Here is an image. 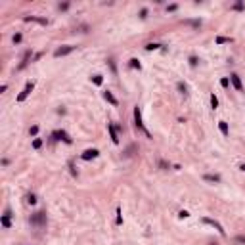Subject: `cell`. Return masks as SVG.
Wrapping results in <instances>:
<instances>
[{
	"mask_svg": "<svg viewBox=\"0 0 245 245\" xmlns=\"http://www.w3.org/2000/svg\"><path fill=\"white\" fill-rule=\"evenodd\" d=\"M31 226H37V228H42L46 226V213L44 211H38L31 217Z\"/></svg>",
	"mask_w": 245,
	"mask_h": 245,
	"instance_id": "cell-1",
	"label": "cell"
},
{
	"mask_svg": "<svg viewBox=\"0 0 245 245\" xmlns=\"http://www.w3.org/2000/svg\"><path fill=\"white\" fill-rule=\"evenodd\" d=\"M134 125L138 126L140 130H144V134L148 136V138H151V134H149L148 130H146V126H144V123H142V113H140V107H138V105L134 107Z\"/></svg>",
	"mask_w": 245,
	"mask_h": 245,
	"instance_id": "cell-2",
	"label": "cell"
},
{
	"mask_svg": "<svg viewBox=\"0 0 245 245\" xmlns=\"http://www.w3.org/2000/svg\"><path fill=\"white\" fill-rule=\"evenodd\" d=\"M52 140H63L65 144H71V142H73L65 130H56V132H52Z\"/></svg>",
	"mask_w": 245,
	"mask_h": 245,
	"instance_id": "cell-3",
	"label": "cell"
},
{
	"mask_svg": "<svg viewBox=\"0 0 245 245\" xmlns=\"http://www.w3.org/2000/svg\"><path fill=\"white\" fill-rule=\"evenodd\" d=\"M33 88H35V83H27V84H25V88L21 90V94L17 96V102H25V98L33 92Z\"/></svg>",
	"mask_w": 245,
	"mask_h": 245,
	"instance_id": "cell-4",
	"label": "cell"
},
{
	"mask_svg": "<svg viewBox=\"0 0 245 245\" xmlns=\"http://www.w3.org/2000/svg\"><path fill=\"white\" fill-rule=\"evenodd\" d=\"M73 50H75V46H71V44H67V46H60L58 50L54 52V58H61V56H67V54H71Z\"/></svg>",
	"mask_w": 245,
	"mask_h": 245,
	"instance_id": "cell-5",
	"label": "cell"
},
{
	"mask_svg": "<svg viewBox=\"0 0 245 245\" xmlns=\"http://www.w3.org/2000/svg\"><path fill=\"white\" fill-rule=\"evenodd\" d=\"M230 83L234 84V88H236L237 92H243V83H241V79H239V75H236V73H232L230 75Z\"/></svg>",
	"mask_w": 245,
	"mask_h": 245,
	"instance_id": "cell-6",
	"label": "cell"
},
{
	"mask_svg": "<svg viewBox=\"0 0 245 245\" xmlns=\"http://www.w3.org/2000/svg\"><path fill=\"white\" fill-rule=\"evenodd\" d=\"M98 155H100V151H98V149H84L81 157H83L84 161H90V159H96Z\"/></svg>",
	"mask_w": 245,
	"mask_h": 245,
	"instance_id": "cell-7",
	"label": "cell"
},
{
	"mask_svg": "<svg viewBox=\"0 0 245 245\" xmlns=\"http://www.w3.org/2000/svg\"><path fill=\"white\" fill-rule=\"evenodd\" d=\"M107 130H109V136H111V142L113 144H119V134H117V128L113 123H107Z\"/></svg>",
	"mask_w": 245,
	"mask_h": 245,
	"instance_id": "cell-8",
	"label": "cell"
},
{
	"mask_svg": "<svg viewBox=\"0 0 245 245\" xmlns=\"http://www.w3.org/2000/svg\"><path fill=\"white\" fill-rule=\"evenodd\" d=\"M203 222H205V224H211V226H213V228H217V230L220 232L222 236L226 234V232H224V228H222V226H220V224H218L217 220H213V218H207V217H205V218H203Z\"/></svg>",
	"mask_w": 245,
	"mask_h": 245,
	"instance_id": "cell-9",
	"label": "cell"
},
{
	"mask_svg": "<svg viewBox=\"0 0 245 245\" xmlns=\"http://www.w3.org/2000/svg\"><path fill=\"white\" fill-rule=\"evenodd\" d=\"M10 218H12V213H10V211H6L4 217L0 218V222H2V226H4L6 230H8V228H12V220H10Z\"/></svg>",
	"mask_w": 245,
	"mask_h": 245,
	"instance_id": "cell-10",
	"label": "cell"
},
{
	"mask_svg": "<svg viewBox=\"0 0 245 245\" xmlns=\"http://www.w3.org/2000/svg\"><path fill=\"white\" fill-rule=\"evenodd\" d=\"M103 98H105V102H109L113 107H117V105H119V102H117V98L113 96V94H111L109 90H105V92H103Z\"/></svg>",
	"mask_w": 245,
	"mask_h": 245,
	"instance_id": "cell-11",
	"label": "cell"
},
{
	"mask_svg": "<svg viewBox=\"0 0 245 245\" xmlns=\"http://www.w3.org/2000/svg\"><path fill=\"white\" fill-rule=\"evenodd\" d=\"M31 58H33V52L27 50V52L23 54V60H21V63H19V69H25V67L29 65V60H31Z\"/></svg>",
	"mask_w": 245,
	"mask_h": 245,
	"instance_id": "cell-12",
	"label": "cell"
},
{
	"mask_svg": "<svg viewBox=\"0 0 245 245\" xmlns=\"http://www.w3.org/2000/svg\"><path fill=\"white\" fill-rule=\"evenodd\" d=\"M25 21H37V23H40V25H48V19H44V17H35V15H27V17H25Z\"/></svg>",
	"mask_w": 245,
	"mask_h": 245,
	"instance_id": "cell-13",
	"label": "cell"
},
{
	"mask_svg": "<svg viewBox=\"0 0 245 245\" xmlns=\"http://www.w3.org/2000/svg\"><path fill=\"white\" fill-rule=\"evenodd\" d=\"M218 128H220L222 136H230V130H228V123H226V121H220V123H218Z\"/></svg>",
	"mask_w": 245,
	"mask_h": 245,
	"instance_id": "cell-14",
	"label": "cell"
},
{
	"mask_svg": "<svg viewBox=\"0 0 245 245\" xmlns=\"http://www.w3.org/2000/svg\"><path fill=\"white\" fill-rule=\"evenodd\" d=\"M203 180L205 182H214V184H217V182H220V176H218V174H205Z\"/></svg>",
	"mask_w": 245,
	"mask_h": 245,
	"instance_id": "cell-15",
	"label": "cell"
},
{
	"mask_svg": "<svg viewBox=\"0 0 245 245\" xmlns=\"http://www.w3.org/2000/svg\"><path fill=\"white\" fill-rule=\"evenodd\" d=\"M128 65H130V67H132V69H138V71L142 69V65H140V61L136 60V58H132V60H130V63H128Z\"/></svg>",
	"mask_w": 245,
	"mask_h": 245,
	"instance_id": "cell-16",
	"label": "cell"
},
{
	"mask_svg": "<svg viewBox=\"0 0 245 245\" xmlns=\"http://www.w3.org/2000/svg\"><path fill=\"white\" fill-rule=\"evenodd\" d=\"M161 48V44H157V42H149V44H146V50H159Z\"/></svg>",
	"mask_w": 245,
	"mask_h": 245,
	"instance_id": "cell-17",
	"label": "cell"
},
{
	"mask_svg": "<svg viewBox=\"0 0 245 245\" xmlns=\"http://www.w3.org/2000/svg\"><path fill=\"white\" fill-rule=\"evenodd\" d=\"M232 10H236V12H243V10H245V4H243V2H236V4L232 6Z\"/></svg>",
	"mask_w": 245,
	"mask_h": 245,
	"instance_id": "cell-18",
	"label": "cell"
},
{
	"mask_svg": "<svg viewBox=\"0 0 245 245\" xmlns=\"http://www.w3.org/2000/svg\"><path fill=\"white\" fill-rule=\"evenodd\" d=\"M217 44H226V42H232V38H228V37H217Z\"/></svg>",
	"mask_w": 245,
	"mask_h": 245,
	"instance_id": "cell-19",
	"label": "cell"
},
{
	"mask_svg": "<svg viewBox=\"0 0 245 245\" xmlns=\"http://www.w3.org/2000/svg\"><path fill=\"white\" fill-rule=\"evenodd\" d=\"M92 81H94V84H98V86H100V84L103 83V77H102V75H94Z\"/></svg>",
	"mask_w": 245,
	"mask_h": 245,
	"instance_id": "cell-20",
	"label": "cell"
},
{
	"mask_svg": "<svg viewBox=\"0 0 245 245\" xmlns=\"http://www.w3.org/2000/svg\"><path fill=\"white\" fill-rule=\"evenodd\" d=\"M107 63H109V67H111V73H113V75H117V65H115V60H107Z\"/></svg>",
	"mask_w": 245,
	"mask_h": 245,
	"instance_id": "cell-21",
	"label": "cell"
},
{
	"mask_svg": "<svg viewBox=\"0 0 245 245\" xmlns=\"http://www.w3.org/2000/svg\"><path fill=\"white\" fill-rule=\"evenodd\" d=\"M40 146H42V140L40 138H35V140H33V149H38Z\"/></svg>",
	"mask_w": 245,
	"mask_h": 245,
	"instance_id": "cell-22",
	"label": "cell"
},
{
	"mask_svg": "<svg viewBox=\"0 0 245 245\" xmlns=\"http://www.w3.org/2000/svg\"><path fill=\"white\" fill-rule=\"evenodd\" d=\"M25 199H27V203H29V205H35V203H37V197H35V195H33V194H29V195H27V197H25Z\"/></svg>",
	"mask_w": 245,
	"mask_h": 245,
	"instance_id": "cell-23",
	"label": "cell"
},
{
	"mask_svg": "<svg viewBox=\"0 0 245 245\" xmlns=\"http://www.w3.org/2000/svg\"><path fill=\"white\" fill-rule=\"evenodd\" d=\"M211 105H213V109H217V107H218V100H217L214 94H211Z\"/></svg>",
	"mask_w": 245,
	"mask_h": 245,
	"instance_id": "cell-24",
	"label": "cell"
},
{
	"mask_svg": "<svg viewBox=\"0 0 245 245\" xmlns=\"http://www.w3.org/2000/svg\"><path fill=\"white\" fill-rule=\"evenodd\" d=\"M176 88L180 90V94H186V90H188V86H186L184 83H178V84H176Z\"/></svg>",
	"mask_w": 245,
	"mask_h": 245,
	"instance_id": "cell-25",
	"label": "cell"
},
{
	"mask_svg": "<svg viewBox=\"0 0 245 245\" xmlns=\"http://www.w3.org/2000/svg\"><path fill=\"white\" fill-rule=\"evenodd\" d=\"M117 226H121V224H123V214H121V209H117Z\"/></svg>",
	"mask_w": 245,
	"mask_h": 245,
	"instance_id": "cell-26",
	"label": "cell"
},
{
	"mask_svg": "<svg viewBox=\"0 0 245 245\" xmlns=\"http://www.w3.org/2000/svg\"><path fill=\"white\" fill-rule=\"evenodd\" d=\"M21 38H23V37H21V33H15L12 40H14V44H19V42H21Z\"/></svg>",
	"mask_w": 245,
	"mask_h": 245,
	"instance_id": "cell-27",
	"label": "cell"
},
{
	"mask_svg": "<svg viewBox=\"0 0 245 245\" xmlns=\"http://www.w3.org/2000/svg\"><path fill=\"white\" fill-rule=\"evenodd\" d=\"M37 132H38V125H33L31 128H29V134L31 136H37Z\"/></svg>",
	"mask_w": 245,
	"mask_h": 245,
	"instance_id": "cell-28",
	"label": "cell"
},
{
	"mask_svg": "<svg viewBox=\"0 0 245 245\" xmlns=\"http://www.w3.org/2000/svg\"><path fill=\"white\" fill-rule=\"evenodd\" d=\"M197 63H199V60H197V58H195V56H190V65H192V67H195Z\"/></svg>",
	"mask_w": 245,
	"mask_h": 245,
	"instance_id": "cell-29",
	"label": "cell"
},
{
	"mask_svg": "<svg viewBox=\"0 0 245 245\" xmlns=\"http://www.w3.org/2000/svg\"><path fill=\"white\" fill-rule=\"evenodd\" d=\"M220 86L228 88V86H230V79H220Z\"/></svg>",
	"mask_w": 245,
	"mask_h": 245,
	"instance_id": "cell-30",
	"label": "cell"
},
{
	"mask_svg": "<svg viewBox=\"0 0 245 245\" xmlns=\"http://www.w3.org/2000/svg\"><path fill=\"white\" fill-rule=\"evenodd\" d=\"M178 217H180V218H188V217H190V213H188V211H180Z\"/></svg>",
	"mask_w": 245,
	"mask_h": 245,
	"instance_id": "cell-31",
	"label": "cell"
},
{
	"mask_svg": "<svg viewBox=\"0 0 245 245\" xmlns=\"http://www.w3.org/2000/svg\"><path fill=\"white\" fill-rule=\"evenodd\" d=\"M140 17H142V19H146V17H148V10H146V8H144V10H140Z\"/></svg>",
	"mask_w": 245,
	"mask_h": 245,
	"instance_id": "cell-32",
	"label": "cell"
},
{
	"mask_svg": "<svg viewBox=\"0 0 245 245\" xmlns=\"http://www.w3.org/2000/svg\"><path fill=\"white\" fill-rule=\"evenodd\" d=\"M236 243H245V236H237L236 237Z\"/></svg>",
	"mask_w": 245,
	"mask_h": 245,
	"instance_id": "cell-33",
	"label": "cell"
},
{
	"mask_svg": "<svg viewBox=\"0 0 245 245\" xmlns=\"http://www.w3.org/2000/svg\"><path fill=\"white\" fill-rule=\"evenodd\" d=\"M176 8H178V6H176V4H171V6H167V12H174Z\"/></svg>",
	"mask_w": 245,
	"mask_h": 245,
	"instance_id": "cell-34",
	"label": "cell"
},
{
	"mask_svg": "<svg viewBox=\"0 0 245 245\" xmlns=\"http://www.w3.org/2000/svg\"><path fill=\"white\" fill-rule=\"evenodd\" d=\"M159 167H161L163 171H167V169H169V165H167V163H165V161H159Z\"/></svg>",
	"mask_w": 245,
	"mask_h": 245,
	"instance_id": "cell-35",
	"label": "cell"
},
{
	"mask_svg": "<svg viewBox=\"0 0 245 245\" xmlns=\"http://www.w3.org/2000/svg\"><path fill=\"white\" fill-rule=\"evenodd\" d=\"M67 8H69V4H60V10H61V12H65Z\"/></svg>",
	"mask_w": 245,
	"mask_h": 245,
	"instance_id": "cell-36",
	"label": "cell"
},
{
	"mask_svg": "<svg viewBox=\"0 0 245 245\" xmlns=\"http://www.w3.org/2000/svg\"><path fill=\"white\" fill-rule=\"evenodd\" d=\"M40 58H42V52H38V54H35V58H33V60L37 61V60H40Z\"/></svg>",
	"mask_w": 245,
	"mask_h": 245,
	"instance_id": "cell-37",
	"label": "cell"
},
{
	"mask_svg": "<svg viewBox=\"0 0 245 245\" xmlns=\"http://www.w3.org/2000/svg\"><path fill=\"white\" fill-rule=\"evenodd\" d=\"M211 245H218V243H211Z\"/></svg>",
	"mask_w": 245,
	"mask_h": 245,
	"instance_id": "cell-38",
	"label": "cell"
}]
</instances>
